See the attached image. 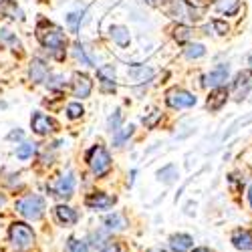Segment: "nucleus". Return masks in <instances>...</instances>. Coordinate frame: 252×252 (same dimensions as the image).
<instances>
[{"instance_id":"obj_13","label":"nucleus","mask_w":252,"mask_h":252,"mask_svg":"<svg viewBox=\"0 0 252 252\" xmlns=\"http://www.w3.org/2000/svg\"><path fill=\"white\" fill-rule=\"evenodd\" d=\"M226 99H228V91L224 87H216L212 93H210V97L206 101V107L210 111H218V109H222V105L226 103Z\"/></svg>"},{"instance_id":"obj_39","label":"nucleus","mask_w":252,"mask_h":252,"mask_svg":"<svg viewBox=\"0 0 252 252\" xmlns=\"http://www.w3.org/2000/svg\"><path fill=\"white\" fill-rule=\"evenodd\" d=\"M8 137H10V139H20V137H23V131H12Z\"/></svg>"},{"instance_id":"obj_26","label":"nucleus","mask_w":252,"mask_h":252,"mask_svg":"<svg viewBox=\"0 0 252 252\" xmlns=\"http://www.w3.org/2000/svg\"><path fill=\"white\" fill-rule=\"evenodd\" d=\"M65 252H87V244L83 240H77V238H69Z\"/></svg>"},{"instance_id":"obj_7","label":"nucleus","mask_w":252,"mask_h":252,"mask_svg":"<svg viewBox=\"0 0 252 252\" xmlns=\"http://www.w3.org/2000/svg\"><path fill=\"white\" fill-rule=\"evenodd\" d=\"M31 125H32V131L36 135H49V133H53L57 129V121L53 117L45 115V113H34Z\"/></svg>"},{"instance_id":"obj_3","label":"nucleus","mask_w":252,"mask_h":252,"mask_svg":"<svg viewBox=\"0 0 252 252\" xmlns=\"http://www.w3.org/2000/svg\"><path fill=\"white\" fill-rule=\"evenodd\" d=\"M87 163H89V167H91L93 176H97V178L107 176L109 170H111V158H109L107 150H105L103 145H95V148L89 150V154H87Z\"/></svg>"},{"instance_id":"obj_17","label":"nucleus","mask_w":252,"mask_h":252,"mask_svg":"<svg viewBox=\"0 0 252 252\" xmlns=\"http://www.w3.org/2000/svg\"><path fill=\"white\" fill-rule=\"evenodd\" d=\"M55 218L61 222V224H65V226H69V224H75L77 220H79V216H77V212L73 208H69V206H57L55 208Z\"/></svg>"},{"instance_id":"obj_12","label":"nucleus","mask_w":252,"mask_h":252,"mask_svg":"<svg viewBox=\"0 0 252 252\" xmlns=\"http://www.w3.org/2000/svg\"><path fill=\"white\" fill-rule=\"evenodd\" d=\"M232 244H234V248H238L242 252H250L252 250V232L246 228H236L232 232Z\"/></svg>"},{"instance_id":"obj_24","label":"nucleus","mask_w":252,"mask_h":252,"mask_svg":"<svg viewBox=\"0 0 252 252\" xmlns=\"http://www.w3.org/2000/svg\"><path fill=\"white\" fill-rule=\"evenodd\" d=\"M216 8L220 12H226V14H236L238 8H240V2H238V0H218Z\"/></svg>"},{"instance_id":"obj_10","label":"nucleus","mask_w":252,"mask_h":252,"mask_svg":"<svg viewBox=\"0 0 252 252\" xmlns=\"http://www.w3.org/2000/svg\"><path fill=\"white\" fill-rule=\"evenodd\" d=\"M91 89H93V83L87 75H83V73H75L73 77V93L75 97H81V99H85L91 95Z\"/></svg>"},{"instance_id":"obj_29","label":"nucleus","mask_w":252,"mask_h":252,"mask_svg":"<svg viewBox=\"0 0 252 252\" xmlns=\"http://www.w3.org/2000/svg\"><path fill=\"white\" fill-rule=\"evenodd\" d=\"M121 117H123V115H121V111H119V109H117V111H115V113L109 117V121H107V129H109L111 133H117V131H119Z\"/></svg>"},{"instance_id":"obj_25","label":"nucleus","mask_w":252,"mask_h":252,"mask_svg":"<svg viewBox=\"0 0 252 252\" xmlns=\"http://www.w3.org/2000/svg\"><path fill=\"white\" fill-rule=\"evenodd\" d=\"M133 125H127V127H123V129H119L117 133H115V145H123L125 141H127L131 135H133Z\"/></svg>"},{"instance_id":"obj_14","label":"nucleus","mask_w":252,"mask_h":252,"mask_svg":"<svg viewBox=\"0 0 252 252\" xmlns=\"http://www.w3.org/2000/svg\"><path fill=\"white\" fill-rule=\"evenodd\" d=\"M250 85H252V73H250V71H242V73H238V75H236V79H234L236 99H242V97L248 93Z\"/></svg>"},{"instance_id":"obj_2","label":"nucleus","mask_w":252,"mask_h":252,"mask_svg":"<svg viewBox=\"0 0 252 252\" xmlns=\"http://www.w3.org/2000/svg\"><path fill=\"white\" fill-rule=\"evenodd\" d=\"M45 208L47 206H45L43 196H36V194H29L16 202V212L20 216H25L27 220H38L45 214Z\"/></svg>"},{"instance_id":"obj_43","label":"nucleus","mask_w":252,"mask_h":252,"mask_svg":"<svg viewBox=\"0 0 252 252\" xmlns=\"http://www.w3.org/2000/svg\"><path fill=\"white\" fill-rule=\"evenodd\" d=\"M148 252H161V250H158V248H152V250H148Z\"/></svg>"},{"instance_id":"obj_23","label":"nucleus","mask_w":252,"mask_h":252,"mask_svg":"<svg viewBox=\"0 0 252 252\" xmlns=\"http://www.w3.org/2000/svg\"><path fill=\"white\" fill-rule=\"evenodd\" d=\"M107 242H109V232L107 230H97V232H91V236H89V244L93 248H103Z\"/></svg>"},{"instance_id":"obj_18","label":"nucleus","mask_w":252,"mask_h":252,"mask_svg":"<svg viewBox=\"0 0 252 252\" xmlns=\"http://www.w3.org/2000/svg\"><path fill=\"white\" fill-rule=\"evenodd\" d=\"M0 14H4L12 20H23V10L16 6L14 0H2L0 2Z\"/></svg>"},{"instance_id":"obj_30","label":"nucleus","mask_w":252,"mask_h":252,"mask_svg":"<svg viewBox=\"0 0 252 252\" xmlns=\"http://www.w3.org/2000/svg\"><path fill=\"white\" fill-rule=\"evenodd\" d=\"M0 43H10L12 47H18V45H20V43H18V38H16L10 31H6V29H4V31H0Z\"/></svg>"},{"instance_id":"obj_15","label":"nucleus","mask_w":252,"mask_h":252,"mask_svg":"<svg viewBox=\"0 0 252 252\" xmlns=\"http://www.w3.org/2000/svg\"><path fill=\"white\" fill-rule=\"evenodd\" d=\"M194 246V238L190 234H174L170 238V248L172 252H188Z\"/></svg>"},{"instance_id":"obj_6","label":"nucleus","mask_w":252,"mask_h":252,"mask_svg":"<svg viewBox=\"0 0 252 252\" xmlns=\"http://www.w3.org/2000/svg\"><path fill=\"white\" fill-rule=\"evenodd\" d=\"M51 192H53L55 198L69 200V198L73 196V192H75V178H73V174L67 172L65 176H61V178L55 182V186H53Z\"/></svg>"},{"instance_id":"obj_11","label":"nucleus","mask_w":252,"mask_h":252,"mask_svg":"<svg viewBox=\"0 0 252 252\" xmlns=\"http://www.w3.org/2000/svg\"><path fill=\"white\" fill-rule=\"evenodd\" d=\"M97 77L101 79V87L105 93L115 91V67L113 65H103L97 69Z\"/></svg>"},{"instance_id":"obj_8","label":"nucleus","mask_w":252,"mask_h":252,"mask_svg":"<svg viewBox=\"0 0 252 252\" xmlns=\"http://www.w3.org/2000/svg\"><path fill=\"white\" fill-rule=\"evenodd\" d=\"M85 204L91 210H109L115 204V198L109 196V194H105V192H95V194H89L87 196Z\"/></svg>"},{"instance_id":"obj_31","label":"nucleus","mask_w":252,"mask_h":252,"mask_svg":"<svg viewBox=\"0 0 252 252\" xmlns=\"http://www.w3.org/2000/svg\"><path fill=\"white\" fill-rule=\"evenodd\" d=\"M67 115H69V119H79V117L83 115L81 103H71V105H67Z\"/></svg>"},{"instance_id":"obj_16","label":"nucleus","mask_w":252,"mask_h":252,"mask_svg":"<svg viewBox=\"0 0 252 252\" xmlns=\"http://www.w3.org/2000/svg\"><path fill=\"white\" fill-rule=\"evenodd\" d=\"M31 79H32V83H43V81L49 79V65L45 61H40V59L32 61V65H31Z\"/></svg>"},{"instance_id":"obj_21","label":"nucleus","mask_w":252,"mask_h":252,"mask_svg":"<svg viewBox=\"0 0 252 252\" xmlns=\"http://www.w3.org/2000/svg\"><path fill=\"white\" fill-rule=\"evenodd\" d=\"M103 224L107 226V230H123L125 226H127V220H125L119 212H113V214H109V216H105Z\"/></svg>"},{"instance_id":"obj_38","label":"nucleus","mask_w":252,"mask_h":252,"mask_svg":"<svg viewBox=\"0 0 252 252\" xmlns=\"http://www.w3.org/2000/svg\"><path fill=\"white\" fill-rule=\"evenodd\" d=\"M47 85H49L51 89H57V87H61V85H63V79H61V77H55V79H53V83H47Z\"/></svg>"},{"instance_id":"obj_44","label":"nucleus","mask_w":252,"mask_h":252,"mask_svg":"<svg viewBox=\"0 0 252 252\" xmlns=\"http://www.w3.org/2000/svg\"><path fill=\"white\" fill-rule=\"evenodd\" d=\"M250 65H252V57H250Z\"/></svg>"},{"instance_id":"obj_37","label":"nucleus","mask_w":252,"mask_h":252,"mask_svg":"<svg viewBox=\"0 0 252 252\" xmlns=\"http://www.w3.org/2000/svg\"><path fill=\"white\" fill-rule=\"evenodd\" d=\"M214 27L220 31V34H226L228 32V25H224V23H220V20H216V23H214Z\"/></svg>"},{"instance_id":"obj_9","label":"nucleus","mask_w":252,"mask_h":252,"mask_svg":"<svg viewBox=\"0 0 252 252\" xmlns=\"http://www.w3.org/2000/svg\"><path fill=\"white\" fill-rule=\"evenodd\" d=\"M228 65H218L214 71H210L206 77H204V85L206 87H222L224 83L228 81Z\"/></svg>"},{"instance_id":"obj_19","label":"nucleus","mask_w":252,"mask_h":252,"mask_svg":"<svg viewBox=\"0 0 252 252\" xmlns=\"http://www.w3.org/2000/svg\"><path fill=\"white\" fill-rule=\"evenodd\" d=\"M129 77L135 83H145L154 77V71L150 67H143V65H133V67H129Z\"/></svg>"},{"instance_id":"obj_41","label":"nucleus","mask_w":252,"mask_h":252,"mask_svg":"<svg viewBox=\"0 0 252 252\" xmlns=\"http://www.w3.org/2000/svg\"><path fill=\"white\" fill-rule=\"evenodd\" d=\"M248 202H250V206H252V184H250V188H248Z\"/></svg>"},{"instance_id":"obj_34","label":"nucleus","mask_w":252,"mask_h":252,"mask_svg":"<svg viewBox=\"0 0 252 252\" xmlns=\"http://www.w3.org/2000/svg\"><path fill=\"white\" fill-rule=\"evenodd\" d=\"M81 18H83V12H73V14L67 16V23H69V27H71L73 31L79 29V20H81Z\"/></svg>"},{"instance_id":"obj_20","label":"nucleus","mask_w":252,"mask_h":252,"mask_svg":"<svg viewBox=\"0 0 252 252\" xmlns=\"http://www.w3.org/2000/svg\"><path fill=\"white\" fill-rule=\"evenodd\" d=\"M109 34H111V38L115 40L119 47H127V45H129V31L125 29V27L115 25V27L109 29Z\"/></svg>"},{"instance_id":"obj_4","label":"nucleus","mask_w":252,"mask_h":252,"mask_svg":"<svg viewBox=\"0 0 252 252\" xmlns=\"http://www.w3.org/2000/svg\"><path fill=\"white\" fill-rule=\"evenodd\" d=\"M8 238H10V244L16 250H27L34 244V232H32V228L25 222H14L8 230Z\"/></svg>"},{"instance_id":"obj_5","label":"nucleus","mask_w":252,"mask_h":252,"mask_svg":"<svg viewBox=\"0 0 252 252\" xmlns=\"http://www.w3.org/2000/svg\"><path fill=\"white\" fill-rule=\"evenodd\" d=\"M165 101H167V105H170L172 109H188V107H194L196 105V97L190 91L178 89V87L167 91Z\"/></svg>"},{"instance_id":"obj_33","label":"nucleus","mask_w":252,"mask_h":252,"mask_svg":"<svg viewBox=\"0 0 252 252\" xmlns=\"http://www.w3.org/2000/svg\"><path fill=\"white\" fill-rule=\"evenodd\" d=\"M174 36H176L178 40H188V38L192 36V31L188 29V27H178L176 32H174Z\"/></svg>"},{"instance_id":"obj_27","label":"nucleus","mask_w":252,"mask_h":252,"mask_svg":"<svg viewBox=\"0 0 252 252\" xmlns=\"http://www.w3.org/2000/svg\"><path fill=\"white\" fill-rule=\"evenodd\" d=\"M204 55H206V49H204V45H198V43H194V45H190L186 49L188 59H198V57H204Z\"/></svg>"},{"instance_id":"obj_28","label":"nucleus","mask_w":252,"mask_h":252,"mask_svg":"<svg viewBox=\"0 0 252 252\" xmlns=\"http://www.w3.org/2000/svg\"><path fill=\"white\" fill-rule=\"evenodd\" d=\"M34 143H23V145H20V148L16 150V156L20 158V159H27V158H31L32 154H34Z\"/></svg>"},{"instance_id":"obj_40","label":"nucleus","mask_w":252,"mask_h":252,"mask_svg":"<svg viewBox=\"0 0 252 252\" xmlns=\"http://www.w3.org/2000/svg\"><path fill=\"white\" fill-rule=\"evenodd\" d=\"M192 252H212V250H210V248H206V246H200V248H194Z\"/></svg>"},{"instance_id":"obj_36","label":"nucleus","mask_w":252,"mask_h":252,"mask_svg":"<svg viewBox=\"0 0 252 252\" xmlns=\"http://www.w3.org/2000/svg\"><path fill=\"white\" fill-rule=\"evenodd\" d=\"M159 115H161V113H158V111H154V115H152L150 119H145V117H143V123H145V125H148V127H154V125H156V121L159 119Z\"/></svg>"},{"instance_id":"obj_32","label":"nucleus","mask_w":252,"mask_h":252,"mask_svg":"<svg viewBox=\"0 0 252 252\" xmlns=\"http://www.w3.org/2000/svg\"><path fill=\"white\" fill-rule=\"evenodd\" d=\"M75 55H77V59L83 61V65H93V59H89V57L85 55V49H83L79 43L75 45Z\"/></svg>"},{"instance_id":"obj_42","label":"nucleus","mask_w":252,"mask_h":252,"mask_svg":"<svg viewBox=\"0 0 252 252\" xmlns=\"http://www.w3.org/2000/svg\"><path fill=\"white\" fill-rule=\"evenodd\" d=\"M4 204H6V198H4V196H2V194H0V208H2V206H4Z\"/></svg>"},{"instance_id":"obj_22","label":"nucleus","mask_w":252,"mask_h":252,"mask_svg":"<svg viewBox=\"0 0 252 252\" xmlns=\"http://www.w3.org/2000/svg\"><path fill=\"white\" fill-rule=\"evenodd\" d=\"M158 178H159L161 182H165V184H174L176 178H178V167H176L174 163L161 167V170L158 172Z\"/></svg>"},{"instance_id":"obj_35","label":"nucleus","mask_w":252,"mask_h":252,"mask_svg":"<svg viewBox=\"0 0 252 252\" xmlns=\"http://www.w3.org/2000/svg\"><path fill=\"white\" fill-rule=\"evenodd\" d=\"M99 252H123V248H121V244H117V242H107Z\"/></svg>"},{"instance_id":"obj_1","label":"nucleus","mask_w":252,"mask_h":252,"mask_svg":"<svg viewBox=\"0 0 252 252\" xmlns=\"http://www.w3.org/2000/svg\"><path fill=\"white\" fill-rule=\"evenodd\" d=\"M36 36L43 45L57 61L65 59V45H67V36L59 27L47 23V20H40L38 27H36Z\"/></svg>"}]
</instances>
